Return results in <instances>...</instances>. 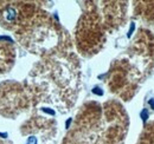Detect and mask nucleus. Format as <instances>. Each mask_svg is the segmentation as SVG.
<instances>
[{
    "label": "nucleus",
    "mask_w": 154,
    "mask_h": 144,
    "mask_svg": "<svg viewBox=\"0 0 154 144\" xmlns=\"http://www.w3.org/2000/svg\"><path fill=\"white\" fill-rule=\"evenodd\" d=\"M148 105L151 106V109H153L154 110V98H152V99L148 100Z\"/></svg>",
    "instance_id": "obj_4"
},
{
    "label": "nucleus",
    "mask_w": 154,
    "mask_h": 144,
    "mask_svg": "<svg viewBox=\"0 0 154 144\" xmlns=\"http://www.w3.org/2000/svg\"><path fill=\"white\" fill-rule=\"evenodd\" d=\"M148 116H149V115H148V110H147V109H143V110L140 112V117L142 118V121H143V122H146V121H147Z\"/></svg>",
    "instance_id": "obj_1"
},
{
    "label": "nucleus",
    "mask_w": 154,
    "mask_h": 144,
    "mask_svg": "<svg viewBox=\"0 0 154 144\" xmlns=\"http://www.w3.org/2000/svg\"><path fill=\"white\" fill-rule=\"evenodd\" d=\"M71 122H72V118H69V119L66 121V123H65V128H66V129H69V125H70Z\"/></svg>",
    "instance_id": "obj_5"
},
{
    "label": "nucleus",
    "mask_w": 154,
    "mask_h": 144,
    "mask_svg": "<svg viewBox=\"0 0 154 144\" xmlns=\"http://www.w3.org/2000/svg\"><path fill=\"white\" fill-rule=\"evenodd\" d=\"M93 92H94V93H96V94H98V96H102V94H103V91L101 90L100 88H94Z\"/></svg>",
    "instance_id": "obj_3"
},
{
    "label": "nucleus",
    "mask_w": 154,
    "mask_h": 144,
    "mask_svg": "<svg viewBox=\"0 0 154 144\" xmlns=\"http://www.w3.org/2000/svg\"><path fill=\"white\" fill-rule=\"evenodd\" d=\"M134 30H135V24L134 22H132V24H131V28L128 30V33H127V38H131V37H132L133 32H134Z\"/></svg>",
    "instance_id": "obj_2"
}]
</instances>
